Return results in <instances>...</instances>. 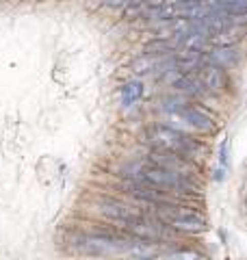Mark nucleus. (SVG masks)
I'll return each mask as SVG.
<instances>
[{"label":"nucleus","instance_id":"obj_7","mask_svg":"<svg viewBox=\"0 0 247 260\" xmlns=\"http://www.w3.org/2000/svg\"><path fill=\"white\" fill-rule=\"evenodd\" d=\"M171 50H174V44L167 39H156V42L145 46V54H167Z\"/></svg>","mask_w":247,"mask_h":260},{"label":"nucleus","instance_id":"obj_2","mask_svg":"<svg viewBox=\"0 0 247 260\" xmlns=\"http://www.w3.org/2000/svg\"><path fill=\"white\" fill-rule=\"evenodd\" d=\"M141 141L154 150L174 152V154H180V156H187L191 160H200V158H204V154L208 152L204 141L195 139V137L187 135L178 128H169V126H161V124H154L147 128Z\"/></svg>","mask_w":247,"mask_h":260},{"label":"nucleus","instance_id":"obj_3","mask_svg":"<svg viewBox=\"0 0 247 260\" xmlns=\"http://www.w3.org/2000/svg\"><path fill=\"white\" fill-rule=\"evenodd\" d=\"M152 213L161 219L163 223H167L171 230L180 234H200L206 232V219L202 213H197L195 208L189 204H169V206H154L150 208Z\"/></svg>","mask_w":247,"mask_h":260},{"label":"nucleus","instance_id":"obj_4","mask_svg":"<svg viewBox=\"0 0 247 260\" xmlns=\"http://www.w3.org/2000/svg\"><path fill=\"white\" fill-rule=\"evenodd\" d=\"M165 109L171 111L174 115L182 117L189 126H193L200 133H212L215 130V117L210 115L206 109H202L195 102H187V100H167Z\"/></svg>","mask_w":247,"mask_h":260},{"label":"nucleus","instance_id":"obj_5","mask_svg":"<svg viewBox=\"0 0 247 260\" xmlns=\"http://www.w3.org/2000/svg\"><path fill=\"white\" fill-rule=\"evenodd\" d=\"M145 162L165 167V169H169V172H178V174H187V176H200V165H197L195 160L180 156V154H174V152L150 148V152H147V156H145Z\"/></svg>","mask_w":247,"mask_h":260},{"label":"nucleus","instance_id":"obj_6","mask_svg":"<svg viewBox=\"0 0 247 260\" xmlns=\"http://www.w3.org/2000/svg\"><path fill=\"white\" fill-rule=\"evenodd\" d=\"M141 95H143V83H139V80H133V83H126L121 87V104L123 107L135 104Z\"/></svg>","mask_w":247,"mask_h":260},{"label":"nucleus","instance_id":"obj_1","mask_svg":"<svg viewBox=\"0 0 247 260\" xmlns=\"http://www.w3.org/2000/svg\"><path fill=\"white\" fill-rule=\"evenodd\" d=\"M123 178H133V180L152 184L156 189L169 191L174 195H182L187 200H193L195 195L202 198V182L200 176H187V174H178V172H169L165 167L152 165V162H135L121 169Z\"/></svg>","mask_w":247,"mask_h":260}]
</instances>
